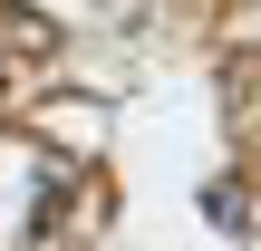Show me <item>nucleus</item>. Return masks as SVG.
<instances>
[{
  "label": "nucleus",
  "instance_id": "obj_1",
  "mask_svg": "<svg viewBox=\"0 0 261 251\" xmlns=\"http://www.w3.org/2000/svg\"><path fill=\"white\" fill-rule=\"evenodd\" d=\"M58 39H48V19H29V10H10L0 0V87H10V68H39Z\"/></svg>",
  "mask_w": 261,
  "mask_h": 251
}]
</instances>
